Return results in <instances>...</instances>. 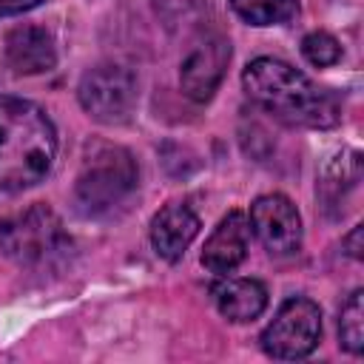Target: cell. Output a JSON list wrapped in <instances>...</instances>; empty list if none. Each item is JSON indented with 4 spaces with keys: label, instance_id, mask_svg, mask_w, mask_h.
Masks as SVG:
<instances>
[{
    "label": "cell",
    "instance_id": "6da1fadb",
    "mask_svg": "<svg viewBox=\"0 0 364 364\" xmlns=\"http://www.w3.org/2000/svg\"><path fill=\"white\" fill-rule=\"evenodd\" d=\"M245 94L273 119L296 128H336L341 122V102L333 91L316 85L307 74L284 60L259 57L242 71Z\"/></svg>",
    "mask_w": 364,
    "mask_h": 364
},
{
    "label": "cell",
    "instance_id": "7a4b0ae2",
    "mask_svg": "<svg viewBox=\"0 0 364 364\" xmlns=\"http://www.w3.org/2000/svg\"><path fill=\"white\" fill-rule=\"evenodd\" d=\"M57 156V131L48 114L20 97L0 94V191L40 185Z\"/></svg>",
    "mask_w": 364,
    "mask_h": 364
},
{
    "label": "cell",
    "instance_id": "3957f363",
    "mask_svg": "<svg viewBox=\"0 0 364 364\" xmlns=\"http://www.w3.org/2000/svg\"><path fill=\"white\" fill-rule=\"evenodd\" d=\"M71 247L63 219L48 205H28L0 222V250L23 267H54L71 256Z\"/></svg>",
    "mask_w": 364,
    "mask_h": 364
},
{
    "label": "cell",
    "instance_id": "277c9868",
    "mask_svg": "<svg viewBox=\"0 0 364 364\" xmlns=\"http://www.w3.org/2000/svg\"><path fill=\"white\" fill-rule=\"evenodd\" d=\"M139 168L131 151L119 145H94L88 148L82 168L74 182V205L82 216H102L131 196L136 188Z\"/></svg>",
    "mask_w": 364,
    "mask_h": 364
},
{
    "label": "cell",
    "instance_id": "5b68a950",
    "mask_svg": "<svg viewBox=\"0 0 364 364\" xmlns=\"http://www.w3.org/2000/svg\"><path fill=\"white\" fill-rule=\"evenodd\" d=\"M318 338H321V310H318V304L304 299V296H293L279 307L273 321L264 327L262 350L270 358L296 361V358L310 355L316 350Z\"/></svg>",
    "mask_w": 364,
    "mask_h": 364
},
{
    "label": "cell",
    "instance_id": "8992f818",
    "mask_svg": "<svg viewBox=\"0 0 364 364\" xmlns=\"http://www.w3.org/2000/svg\"><path fill=\"white\" fill-rule=\"evenodd\" d=\"M82 111L97 122H125L136 105V77L122 65H97L77 85Z\"/></svg>",
    "mask_w": 364,
    "mask_h": 364
},
{
    "label": "cell",
    "instance_id": "52a82bcc",
    "mask_svg": "<svg viewBox=\"0 0 364 364\" xmlns=\"http://www.w3.org/2000/svg\"><path fill=\"white\" fill-rule=\"evenodd\" d=\"M230 63V40L216 31H202L179 63V88L193 102H208L219 88Z\"/></svg>",
    "mask_w": 364,
    "mask_h": 364
},
{
    "label": "cell",
    "instance_id": "ba28073f",
    "mask_svg": "<svg viewBox=\"0 0 364 364\" xmlns=\"http://www.w3.org/2000/svg\"><path fill=\"white\" fill-rule=\"evenodd\" d=\"M250 228L270 256H293L301 247V216L282 193H264L250 205Z\"/></svg>",
    "mask_w": 364,
    "mask_h": 364
},
{
    "label": "cell",
    "instance_id": "9c48e42d",
    "mask_svg": "<svg viewBox=\"0 0 364 364\" xmlns=\"http://www.w3.org/2000/svg\"><path fill=\"white\" fill-rule=\"evenodd\" d=\"M247 245H250V222L242 210H230L208 236L202 247V264L216 276H228L245 262Z\"/></svg>",
    "mask_w": 364,
    "mask_h": 364
},
{
    "label": "cell",
    "instance_id": "30bf717a",
    "mask_svg": "<svg viewBox=\"0 0 364 364\" xmlns=\"http://www.w3.org/2000/svg\"><path fill=\"white\" fill-rule=\"evenodd\" d=\"M199 233V216L185 202H168L151 219V245L165 262H179Z\"/></svg>",
    "mask_w": 364,
    "mask_h": 364
},
{
    "label": "cell",
    "instance_id": "8fae6325",
    "mask_svg": "<svg viewBox=\"0 0 364 364\" xmlns=\"http://www.w3.org/2000/svg\"><path fill=\"white\" fill-rule=\"evenodd\" d=\"M6 65L14 74H43L57 65L54 37L43 26H17L6 34Z\"/></svg>",
    "mask_w": 364,
    "mask_h": 364
},
{
    "label": "cell",
    "instance_id": "7c38bea8",
    "mask_svg": "<svg viewBox=\"0 0 364 364\" xmlns=\"http://www.w3.org/2000/svg\"><path fill=\"white\" fill-rule=\"evenodd\" d=\"M210 293H213L216 310L236 324L259 318L267 307V290L256 279H228V282H219Z\"/></svg>",
    "mask_w": 364,
    "mask_h": 364
},
{
    "label": "cell",
    "instance_id": "4fadbf2b",
    "mask_svg": "<svg viewBox=\"0 0 364 364\" xmlns=\"http://www.w3.org/2000/svg\"><path fill=\"white\" fill-rule=\"evenodd\" d=\"M361 179V156L355 151H344L333 156V162L324 168L321 182H318V199L327 213H341L344 196L358 185Z\"/></svg>",
    "mask_w": 364,
    "mask_h": 364
},
{
    "label": "cell",
    "instance_id": "5bb4252c",
    "mask_svg": "<svg viewBox=\"0 0 364 364\" xmlns=\"http://www.w3.org/2000/svg\"><path fill=\"white\" fill-rule=\"evenodd\" d=\"M230 9L250 26H279L296 17L299 0H228Z\"/></svg>",
    "mask_w": 364,
    "mask_h": 364
},
{
    "label": "cell",
    "instance_id": "9a60e30c",
    "mask_svg": "<svg viewBox=\"0 0 364 364\" xmlns=\"http://www.w3.org/2000/svg\"><path fill=\"white\" fill-rule=\"evenodd\" d=\"M338 336L347 353L358 355L364 350V290H353L344 301L338 316Z\"/></svg>",
    "mask_w": 364,
    "mask_h": 364
},
{
    "label": "cell",
    "instance_id": "2e32d148",
    "mask_svg": "<svg viewBox=\"0 0 364 364\" xmlns=\"http://www.w3.org/2000/svg\"><path fill=\"white\" fill-rule=\"evenodd\" d=\"M301 54H304V60H307L310 65L324 68V65L338 63L341 46H338V40H336L333 34H327V31H310V34L301 40Z\"/></svg>",
    "mask_w": 364,
    "mask_h": 364
},
{
    "label": "cell",
    "instance_id": "e0dca14e",
    "mask_svg": "<svg viewBox=\"0 0 364 364\" xmlns=\"http://www.w3.org/2000/svg\"><path fill=\"white\" fill-rule=\"evenodd\" d=\"M46 0H0V17H14L23 11H31L37 6H43Z\"/></svg>",
    "mask_w": 364,
    "mask_h": 364
},
{
    "label": "cell",
    "instance_id": "ac0fdd59",
    "mask_svg": "<svg viewBox=\"0 0 364 364\" xmlns=\"http://www.w3.org/2000/svg\"><path fill=\"white\" fill-rule=\"evenodd\" d=\"M361 233H364L361 225H355V228L344 236V250H347L353 259H361Z\"/></svg>",
    "mask_w": 364,
    "mask_h": 364
}]
</instances>
